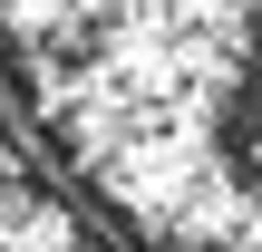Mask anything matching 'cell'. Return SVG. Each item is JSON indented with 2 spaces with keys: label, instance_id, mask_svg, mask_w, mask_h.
Instances as JSON below:
<instances>
[{
  "label": "cell",
  "instance_id": "6da1fadb",
  "mask_svg": "<svg viewBox=\"0 0 262 252\" xmlns=\"http://www.w3.org/2000/svg\"><path fill=\"white\" fill-rule=\"evenodd\" d=\"M0 107L126 252H262V0H0Z\"/></svg>",
  "mask_w": 262,
  "mask_h": 252
},
{
  "label": "cell",
  "instance_id": "7a4b0ae2",
  "mask_svg": "<svg viewBox=\"0 0 262 252\" xmlns=\"http://www.w3.org/2000/svg\"><path fill=\"white\" fill-rule=\"evenodd\" d=\"M0 252H126L58 175H49V155L19 136L10 107H0Z\"/></svg>",
  "mask_w": 262,
  "mask_h": 252
}]
</instances>
